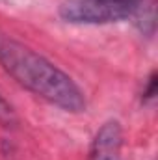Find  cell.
<instances>
[{
  "label": "cell",
  "mask_w": 158,
  "mask_h": 160,
  "mask_svg": "<svg viewBox=\"0 0 158 160\" xmlns=\"http://www.w3.org/2000/svg\"><path fill=\"white\" fill-rule=\"evenodd\" d=\"M145 0H63L60 15L71 24H110L130 19Z\"/></svg>",
  "instance_id": "2"
},
{
  "label": "cell",
  "mask_w": 158,
  "mask_h": 160,
  "mask_svg": "<svg viewBox=\"0 0 158 160\" xmlns=\"http://www.w3.org/2000/svg\"><path fill=\"white\" fill-rule=\"evenodd\" d=\"M0 123L4 127H15L17 125V114L13 106L0 95Z\"/></svg>",
  "instance_id": "4"
},
{
  "label": "cell",
  "mask_w": 158,
  "mask_h": 160,
  "mask_svg": "<svg viewBox=\"0 0 158 160\" xmlns=\"http://www.w3.org/2000/svg\"><path fill=\"white\" fill-rule=\"evenodd\" d=\"M0 65L22 88L47 102L73 114L86 110L84 91L75 80L34 48L6 34H0Z\"/></svg>",
  "instance_id": "1"
},
{
  "label": "cell",
  "mask_w": 158,
  "mask_h": 160,
  "mask_svg": "<svg viewBox=\"0 0 158 160\" xmlns=\"http://www.w3.org/2000/svg\"><path fill=\"white\" fill-rule=\"evenodd\" d=\"M123 132L117 121H108L101 127L93 140L91 160H121Z\"/></svg>",
  "instance_id": "3"
}]
</instances>
